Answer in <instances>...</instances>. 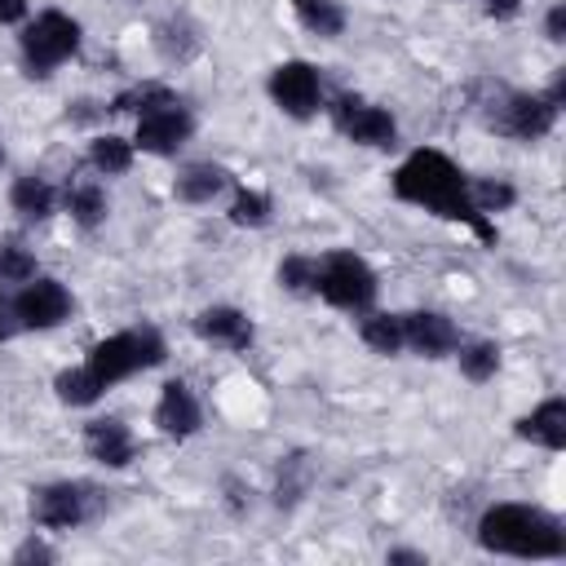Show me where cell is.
Masks as SVG:
<instances>
[{"instance_id":"6da1fadb","label":"cell","mask_w":566,"mask_h":566,"mask_svg":"<svg viewBox=\"0 0 566 566\" xmlns=\"http://www.w3.org/2000/svg\"><path fill=\"white\" fill-rule=\"evenodd\" d=\"M394 195L407 199V203H420V208H433L438 217H451V221H464L473 226L478 239H495V230L486 226V217L469 203V177L442 155V150H416L398 172H394Z\"/></svg>"},{"instance_id":"7a4b0ae2","label":"cell","mask_w":566,"mask_h":566,"mask_svg":"<svg viewBox=\"0 0 566 566\" xmlns=\"http://www.w3.org/2000/svg\"><path fill=\"white\" fill-rule=\"evenodd\" d=\"M478 539H482V548L509 553V557H562L566 553L562 522L548 517L544 509H531V504L486 509L478 522Z\"/></svg>"},{"instance_id":"3957f363","label":"cell","mask_w":566,"mask_h":566,"mask_svg":"<svg viewBox=\"0 0 566 566\" xmlns=\"http://www.w3.org/2000/svg\"><path fill=\"white\" fill-rule=\"evenodd\" d=\"M164 363V336L155 327H137V332H119V336H106L88 349V371L102 380V385H115L142 367H155Z\"/></svg>"},{"instance_id":"277c9868","label":"cell","mask_w":566,"mask_h":566,"mask_svg":"<svg viewBox=\"0 0 566 566\" xmlns=\"http://www.w3.org/2000/svg\"><path fill=\"white\" fill-rule=\"evenodd\" d=\"M75 49H80V27H75L66 13H57V9L40 13V18L22 31V62H27V75H49V71H53L57 62H66Z\"/></svg>"},{"instance_id":"5b68a950","label":"cell","mask_w":566,"mask_h":566,"mask_svg":"<svg viewBox=\"0 0 566 566\" xmlns=\"http://www.w3.org/2000/svg\"><path fill=\"white\" fill-rule=\"evenodd\" d=\"M314 292L340 310H367L376 296V274L354 252H332L327 261H318Z\"/></svg>"},{"instance_id":"8992f818","label":"cell","mask_w":566,"mask_h":566,"mask_svg":"<svg viewBox=\"0 0 566 566\" xmlns=\"http://www.w3.org/2000/svg\"><path fill=\"white\" fill-rule=\"evenodd\" d=\"M557 119V106L548 97H526V93H500V106L486 115V124L504 137H517V142H535L553 128Z\"/></svg>"},{"instance_id":"52a82bcc","label":"cell","mask_w":566,"mask_h":566,"mask_svg":"<svg viewBox=\"0 0 566 566\" xmlns=\"http://www.w3.org/2000/svg\"><path fill=\"white\" fill-rule=\"evenodd\" d=\"M270 97L292 115V119H305L318 111V75L310 62H283L274 66L270 75Z\"/></svg>"},{"instance_id":"ba28073f","label":"cell","mask_w":566,"mask_h":566,"mask_svg":"<svg viewBox=\"0 0 566 566\" xmlns=\"http://www.w3.org/2000/svg\"><path fill=\"white\" fill-rule=\"evenodd\" d=\"M13 305H18L22 327L44 332V327H57V323L71 314V292H66L57 279H35V283H27V287L13 296Z\"/></svg>"},{"instance_id":"9c48e42d","label":"cell","mask_w":566,"mask_h":566,"mask_svg":"<svg viewBox=\"0 0 566 566\" xmlns=\"http://www.w3.org/2000/svg\"><path fill=\"white\" fill-rule=\"evenodd\" d=\"M336 124H340L354 142H363V146H394V137H398L394 115H389L385 106H367V102H358V97H340V102H336Z\"/></svg>"},{"instance_id":"30bf717a","label":"cell","mask_w":566,"mask_h":566,"mask_svg":"<svg viewBox=\"0 0 566 566\" xmlns=\"http://www.w3.org/2000/svg\"><path fill=\"white\" fill-rule=\"evenodd\" d=\"M190 133H195V119H190V111H181V102L137 119V146L150 155H172Z\"/></svg>"},{"instance_id":"8fae6325","label":"cell","mask_w":566,"mask_h":566,"mask_svg":"<svg viewBox=\"0 0 566 566\" xmlns=\"http://www.w3.org/2000/svg\"><path fill=\"white\" fill-rule=\"evenodd\" d=\"M84 486L75 482H49L40 491H31V517L40 526H80L84 522Z\"/></svg>"},{"instance_id":"7c38bea8","label":"cell","mask_w":566,"mask_h":566,"mask_svg":"<svg viewBox=\"0 0 566 566\" xmlns=\"http://www.w3.org/2000/svg\"><path fill=\"white\" fill-rule=\"evenodd\" d=\"M402 345H411L424 358H442L460 345V332L451 327V318L420 310V314H402Z\"/></svg>"},{"instance_id":"4fadbf2b","label":"cell","mask_w":566,"mask_h":566,"mask_svg":"<svg viewBox=\"0 0 566 566\" xmlns=\"http://www.w3.org/2000/svg\"><path fill=\"white\" fill-rule=\"evenodd\" d=\"M155 424L168 433V438H190L199 429V402L195 394L181 385V380H168L164 394H159V407H155Z\"/></svg>"},{"instance_id":"5bb4252c","label":"cell","mask_w":566,"mask_h":566,"mask_svg":"<svg viewBox=\"0 0 566 566\" xmlns=\"http://www.w3.org/2000/svg\"><path fill=\"white\" fill-rule=\"evenodd\" d=\"M84 447H88V455L93 460H102L106 469H124L128 460H133V433H128V424L124 420H93L88 429H84Z\"/></svg>"},{"instance_id":"9a60e30c","label":"cell","mask_w":566,"mask_h":566,"mask_svg":"<svg viewBox=\"0 0 566 566\" xmlns=\"http://www.w3.org/2000/svg\"><path fill=\"white\" fill-rule=\"evenodd\" d=\"M195 332H199L203 340L230 345V349H248V345H252V323H248V314H239V310H230V305L203 310V314L195 318Z\"/></svg>"},{"instance_id":"2e32d148","label":"cell","mask_w":566,"mask_h":566,"mask_svg":"<svg viewBox=\"0 0 566 566\" xmlns=\"http://www.w3.org/2000/svg\"><path fill=\"white\" fill-rule=\"evenodd\" d=\"M517 433L548 447V451H562L566 447V402L562 398H548L544 407H535L526 420H517Z\"/></svg>"},{"instance_id":"e0dca14e","label":"cell","mask_w":566,"mask_h":566,"mask_svg":"<svg viewBox=\"0 0 566 566\" xmlns=\"http://www.w3.org/2000/svg\"><path fill=\"white\" fill-rule=\"evenodd\" d=\"M226 168H217V164H190L181 177H177V199H186V203H208V199H217L221 190H226Z\"/></svg>"},{"instance_id":"ac0fdd59","label":"cell","mask_w":566,"mask_h":566,"mask_svg":"<svg viewBox=\"0 0 566 566\" xmlns=\"http://www.w3.org/2000/svg\"><path fill=\"white\" fill-rule=\"evenodd\" d=\"M155 49L168 57V62H190L199 53V31L186 22V18H168L155 27Z\"/></svg>"},{"instance_id":"d6986e66","label":"cell","mask_w":566,"mask_h":566,"mask_svg":"<svg viewBox=\"0 0 566 566\" xmlns=\"http://www.w3.org/2000/svg\"><path fill=\"white\" fill-rule=\"evenodd\" d=\"M9 199H13V212H22L27 221H44L53 212V186L44 177H18Z\"/></svg>"},{"instance_id":"ffe728a7","label":"cell","mask_w":566,"mask_h":566,"mask_svg":"<svg viewBox=\"0 0 566 566\" xmlns=\"http://www.w3.org/2000/svg\"><path fill=\"white\" fill-rule=\"evenodd\" d=\"M296 18H301L305 31L327 35V40L345 31V9L336 0H296Z\"/></svg>"},{"instance_id":"44dd1931","label":"cell","mask_w":566,"mask_h":566,"mask_svg":"<svg viewBox=\"0 0 566 566\" xmlns=\"http://www.w3.org/2000/svg\"><path fill=\"white\" fill-rule=\"evenodd\" d=\"M53 389H57V398L62 402H71V407H88V402H97L102 398V380L88 371V363L84 367H71V371H62L57 380H53Z\"/></svg>"},{"instance_id":"7402d4cb","label":"cell","mask_w":566,"mask_h":566,"mask_svg":"<svg viewBox=\"0 0 566 566\" xmlns=\"http://www.w3.org/2000/svg\"><path fill=\"white\" fill-rule=\"evenodd\" d=\"M88 164L97 168V172H106V177H119V172H128V164H133V146L124 142V137H93V146H88Z\"/></svg>"},{"instance_id":"603a6c76","label":"cell","mask_w":566,"mask_h":566,"mask_svg":"<svg viewBox=\"0 0 566 566\" xmlns=\"http://www.w3.org/2000/svg\"><path fill=\"white\" fill-rule=\"evenodd\" d=\"M164 106H177L172 88H164V84H137V88H128L111 102V111H137V115H150V111H164Z\"/></svg>"},{"instance_id":"cb8c5ba5","label":"cell","mask_w":566,"mask_h":566,"mask_svg":"<svg viewBox=\"0 0 566 566\" xmlns=\"http://www.w3.org/2000/svg\"><path fill=\"white\" fill-rule=\"evenodd\" d=\"M363 340L376 354H398L402 349V314H371V318H363Z\"/></svg>"},{"instance_id":"d4e9b609","label":"cell","mask_w":566,"mask_h":566,"mask_svg":"<svg viewBox=\"0 0 566 566\" xmlns=\"http://www.w3.org/2000/svg\"><path fill=\"white\" fill-rule=\"evenodd\" d=\"M66 208H71V217L84 226V230H93L102 217H106V195L97 190V186H75V190H66Z\"/></svg>"},{"instance_id":"484cf974","label":"cell","mask_w":566,"mask_h":566,"mask_svg":"<svg viewBox=\"0 0 566 566\" xmlns=\"http://www.w3.org/2000/svg\"><path fill=\"white\" fill-rule=\"evenodd\" d=\"M495 367H500V349H495L491 340H478V345H464V349H460V371H464L473 385L491 380Z\"/></svg>"},{"instance_id":"4316f807","label":"cell","mask_w":566,"mask_h":566,"mask_svg":"<svg viewBox=\"0 0 566 566\" xmlns=\"http://www.w3.org/2000/svg\"><path fill=\"white\" fill-rule=\"evenodd\" d=\"M0 279H4V283H27V279H35V256H31L22 243H13V239H0Z\"/></svg>"},{"instance_id":"83f0119b","label":"cell","mask_w":566,"mask_h":566,"mask_svg":"<svg viewBox=\"0 0 566 566\" xmlns=\"http://www.w3.org/2000/svg\"><path fill=\"white\" fill-rule=\"evenodd\" d=\"M517 199V190L509 186V181H469V203L478 208V212H500V208H509Z\"/></svg>"},{"instance_id":"f1b7e54d","label":"cell","mask_w":566,"mask_h":566,"mask_svg":"<svg viewBox=\"0 0 566 566\" xmlns=\"http://www.w3.org/2000/svg\"><path fill=\"white\" fill-rule=\"evenodd\" d=\"M314 279H318V261H310V256H287L279 265V283L287 292H314Z\"/></svg>"},{"instance_id":"f546056e","label":"cell","mask_w":566,"mask_h":566,"mask_svg":"<svg viewBox=\"0 0 566 566\" xmlns=\"http://www.w3.org/2000/svg\"><path fill=\"white\" fill-rule=\"evenodd\" d=\"M310 482V460L305 455H287L279 469V504H292Z\"/></svg>"},{"instance_id":"4dcf8cb0","label":"cell","mask_w":566,"mask_h":566,"mask_svg":"<svg viewBox=\"0 0 566 566\" xmlns=\"http://www.w3.org/2000/svg\"><path fill=\"white\" fill-rule=\"evenodd\" d=\"M265 217H270V199L256 195V190H243V195L230 203V221H234V226H265Z\"/></svg>"},{"instance_id":"1f68e13d","label":"cell","mask_w":566,"mask_h":566,"mask_svg":"<svg viewBox=\"0 0 566 566\" xmlns=\"http://www.w3.org/2000/svg\"><path fill=\"white\" fill-rule=\"evenodd\" d=\"M18 332H22L18 305H13V296H4V292H0V340H9V336H18Z\"/></svg>"},{"instance_id":"d6a6232c","label":"cell","mask_w":566,"mask_h":566,"mask_svg":"<svg viewBox=\"0 0 566 566\" xmlns=\"http://www.w3.org/2000/svg\"><path fill=\"white\" fill-rule=\"evenodd\" d=\"M53 557H57V553H53L44 539H27V544L13 553V562H53Z\"/></svg>"},{"instance_id":"836d02e7","label":"cell","mask_w":566,"mask_h":566,"mask_svg":"<svg viewBox=\"0 0 566 566\" xmlns=\"http://www.w3.org/2000/svg\"><path fill=\"white\" fill-rule=\"evenodd\" d=\"M548 40H566V9L562 4L548 13Z\"/></svg>"},{"instance_id":"e575fe53","label":"cell","mask_w":566,"mask_h":566,"mask_svg":"<svg viewBox=\"0 0 566 566\" xmlns=\"http://www.w3.org/2000/svg\"><path fill=\"white\" fill-rule=\"evenodd\" d=\"M522 9V0H486V13L491 18H513Z\"/></svg>"},{"instance_id":"d590c367","label":"cell","mask_w":566,"mask_h":566,"mask_svg":"<svg viewBox=\"0 0 566 566\" xmlns=\"http://www.w3.org/2000/svg\"><path fill=\"white\" fill-rule=\"evenodd\" d=\"M27 13V0H0V22H18Z\"/></svg>"},{"instance_id":"8d00e7d4","label":"cell","mask_w":566,"mask_h":566,"mask_svg":"<svg viewBox=\"0 0 566 566\" xmlns=\"http://www.w3.org/2000/svg\"><path fill=\"white\" fill-rule=\"evenodd\" d=\"M389 562H424V557H420V553H411V548H394V553H389Z\"/></svg>"},{"instance_id":"74e56055","label":"cell","mask_w":566,"mask_h":566,"mask_svg":"<svg viewBox=\"0 0 566 566\" xmlns=\"http://www.w3.org/2000/svg\"><path fill=\"white\" fill-rule=\"evenodd\" d=\"M0 164H4V142H0Z\"/></svg>"}]
</instances>
